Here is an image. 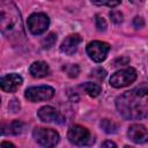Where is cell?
<instances>
[{
    "label": "cell",
    "instance_id": "6da1fadb",
    "mask_svg": "<svg viewBox=\"0 0 148 148\" xmlns=\"http://www.w3.org/2000/svg\"><path fill=\"white\" fill-rule=\"evenodd\" d=\"M114 103L117 111L125 119L140 120L148 117V83H141L120 94Z\"/></svg>",
    "mask_w": 148,
    "mask_h": 148
},
{
    "label": "cell",
    "instance_id": "7a4b0ae2",
    "mask_svg": "<svg viewBox=\"0 0 148 148\" xmlns=\"http://www.w3.org/2000/svg\"><path fill=\"white\" fill-rule=\"evenodd\" d=\"M0 28L7 38H17L24 35L21 14L17 7L7 0H2L0 5Z\"/></svg>",
    "mask_w": 148,
    "mask_h": 148
},
{
    "label": "cell",
    "instance_id": "3957f363",
    "mask_svg": "<svg viewBox=\"0 0 148 148\" xmlns=\"http://www.w3.org/2000/svg\"><path fill=\"white\" fill-rule=\"evenodd\" d=\"M32 135L35 141L43 147H54L56 145H58L60 140L59 133L52 128H44V127L35 128Z\"/></svg>",
    "mask_w": 148,
    "mask_h": 148
},
{
    "label": "cell",
    "instance_id": "277c9868",
    "mask_svg": "<svg viewBox=\"0 0 148 148\" xmlns=\"http://www.w3.org/2000/svg\"><path fill=\"white\" fill-rule=\"evenodd\" d=\"M67 138L69 142H72L75 146H88L91 142H94V139H91L89 131L80 125L72 126L68 130Z\"/></svg>",
    "mask_w": 148,
    "mask_h": 148
},
{
    "label": "cell",
    "instance_id": "5b68a950",
    "mask_svg": "<svg viewBox=\"0 0 148 148\" xmlns=\"http://www.w3.org/2000/svg\"><path fill=\"white\" fill-rule=\"evenodd\" d=\"M136 80V71L134 68H124L113 73L110 77V84L114 88H123Z\"/></svg>",
    "mask_w": 148,
    "mask_h": 148
},
{
    "label": "cell",
    "instance_id": "8992f818",
    "mask_svg": "<svg viewBox=\"0 0 148 148\" xmlns=\"http://www.w3.org/2000/svg\"><path fill=\"white\" fill-rule=\"evenodd\" d=\"M28 29L32 35H40L49 28L50 18L44 13H35L28 17Z\"/></svg>",
    "mask_w": 148,
    "mask_h": 148
},
{
    "label": "cell",
    "instance_id": "52a82bcc",
    "mask_svg": "<svg viewBox=\"0 0 148 148\" xmlns=\"http://www.w3.org/2000/svg\"><path fill=\"white\" fill-rule=\"evenodd\" d=\"M87 53L89 58L95 61V62H102L105 60L109 51H110V45L105 42L101 40H92L87 45Z\"/></svg>",
    "mask_w": 148,
    "mask_h": 148
},
{
    "label": "cell",
    "instance_id": "ba28073f",
    "mask_svg": "<svg viewBox=\"0 0 148 148\" xmlns=\"http://www.w3.org/2000/svg\"><path fill=\"white\" fill-rule=\"evenodd\" d=\"M54 95V89L50 86H38V87H30L25 90L24 96L30 102H40L47 101L52 98Z\"/></svg>",
    "mask_w": 148,
    "mask_h": 148
},
{
    "label": "cell",
    "instance_id": "9c48e42d",
    "mask_svg": "<svg viewBox=\"0 0 148 148\" xmlns=\"http://www.w3.org/2000/svg\"><path fill=\"white\" fill-rule=\"evenodd\" d=\"M23 79L16 74V73H10L1 77L0 80V87L3 91L6 92H15L22 84Z\"/></svg>",
    "mask_w": 148,
    "mask_h": 148
},
{
    "label": "cell",
    "instance_id": "30bf717a",
    "mask_svg": "<svg viewBox=\"0 0 148 148\" xmlns=\"http://www.w3.org/2000/svg\"><path fill=\"white\" fill-rule=\"evenodd\" d=\"M127 136L134 143H145L148 141V130L141 124H133L127 130Z\"/></svg>",
    "mask_w": 148,
    "mask_h": 148
},
{
    "label": "cell",
    "instance_id": "8fae6325",
    "mask_svg": "<svg viewBox=\"0 0 148 148\" xmlns=\"http://www.w3.org/2000/svg\"><path fill=\"white\" fill-rule=\"evenodd\" d=\"M81 40H82V38L80 37V35H77V34L69 35L62 40V43L60 45V51L67 56H72L76 52L77 46L81 43Z\"/></svg>",
    "mask_w": 148,
    "mask_h": 148
},
{
    "label": "cell",
    "instance_id": "7c38bea8",
    "mask_svg": "<svg viewBox=\"0 0 148 148\" xmlns=\"http://www.w3.org/2000/svg\"><path fill=\"white\" fill-rule=\"evenodd\" d=\"M37 116L38 118L44 121V123H52V121H58L60 119V116L59 113L57 112V110L53 108V106H50V105H45V106H42L38 112H37Z\"/></svg>",
    "mask_w": 148,
    "mask_h": 148
},
{
    "label": "cell",
    "instance_id": "4fadbf2b",
    "mask_svg": "<svg viewBox=\"0 0 148 148\" xmlns=\"http://www.w3.org/2000/svg\"><path fill=\"white\" fill-rule=\"evenodd\" d=\"M29 72L31 74V76H34V77H44V76L49 75L50 67L44 61H35L31 64Z\"/></svg>",
    "mask_w": 148,
    "mask_h": 148
},
{
    "label": "cell",
    "instance_id": "5bb4252c",
    "mask_svg": "<svg viewBox=\"0 0 148 148\" xmlns=\"http://www.w3.org/2000/svg\"><path fill=\"white\" fill-rule=\"evenodd\" d=\"M82 88L90 97H97L101 94V86L94 82H86L82 84Z\"/></svg>",
    "mask_w": 148,
    "mask_h": 148
},
{
    "label": "cell",
    "instance_id": "9a60e30c",
    "mask_svg": "<svg viewBox=\"0 0 148 148\" xmlns=\"http://www.w3.org/2000/svg\"><path fill=\"white\" fill-rule=\"evenodd\" d=\"M99 125H101L102 130L108 134H114L118 130V125L110 119H102Z\"/></svg>",
    "mask_w": 148,
    "mask_h": 148
},
{
    "label": "cell",
    "instance_id": "2e32d148",
    "mask_svg": "<svg viewBox=\"0 0 148 148\" xmlns=\"http://www.w3.org/2000/svg\"><path fill=\"white\" fill-rule=\"evenodd\" d=\"M7 127H8L9 131H8L6 134L17 135V134H20V133L22 132V130H23V123L20 121V120H14V121H12L9 125H7Z\"/></svg>",
    "mask_w": 148,
    "mask_h": 148
},
{
    "label": "cell",
    "instance_id": "e0dca14e",
    "mask_svg": "<svg viewBox=\"0 0 148 148\" xmlns=\"http://www.w3.org/2000/svg\"><path fill=\"white\" fill-rule=\"evenodd\" d=\"M62 71H64L69 77L74 79V77H77L79 72H80V68H79V66L75 65V64H67V65H65V66L62 67Z\"/></svg>",
    "mask_w": 148,
    "mask_h": 148
},
{
    "label": "cell",
    "instance_id": "ac0fdd59",
    "mask_svg": "<svg viewBox=\"0 0 148 148\" xmlns=\"http://www.w3.org/2000/svg\"><path fill=\"white\" fill-rule=\"evenodd\" d=\"M56 42H57V35H56L54 32H50V34L42 40V46H43V49L49 50V49H51V47L56 44Z\"/></svg>",
    "mask_w": 148,
    "mask_h": 148
},
{
    "label": "cell",
    "instance_id": "d6986e66",
    "mask_svg": "<svg viewBox=\"0 0 148 148\" xmlns=\"http://www.w3.org/2000/svg\"><path fill=\"white\" fill-rule=\"evenodd\" d=\"M91 2L96 6H108V7H116L118 6L121 0H91Z\"/></svg>",
    "mask_w": 148,
    "mask_h": 148
},
{
    "label": "cell",
    "instance_id": "ffe728a7",
    "mask_svg": "<svg viewBox=\"0 0 148 148\" xmlns=\"http://www.w3.org/2000/svg\"><path fill=\"white\" fill-rule=\"evenodd\" d=\"M90 76H92V77H95V79H97V80H103V79L106 76V72H105V69H103L102 67H97V68H94V69L91 71Z\"/></svg>",
    "mask_w": 148,
    "mask_h": 148
},
{
    "label": "cell",
    "instance_id": "44dd1931",
    "mask_svg": "<svg viewBox=\"0 0 148 148\" xmlns=\"http://www.w3.org/2000/svg\"><path fill=\"white\" fill-rule=\"evenodd\" d=\"M110 17L114 24H120L123 22L124 16H123V13H120L119 10H112V12H110Z\"/></svg>",
    "mask_w": 148,
    "mask_h": 148
},
{
    "label": "cell",
    "instance_id": "7402d4cb",
    "mask_svg": "<svg viewBox=\"0 0 148 148\" xmlns=\"http://www.w3.org/2000/svg\"><path fill=\"white\" fill-rule=\"evenodd\" d=\"M95 21H96V28L98 31H105L106 30V22L101 15H96Z\"/></svg>",
    "mask_w": 148,
    "mask_h": 148
},
{
    "label": "cell",
    "instance_id": "603a6c76",
    "mask_svg": "<svg viewBox=\"0 0 148 148\" xmlns=\"http://www.w3.org/2000/svg\"><path fill=\"white\" fill-rule=\"evenodd\" d=\"M128 62H130V59L127 57H120L113 61V66H124V65H127Z\"/></svg>",
    "mask_w": 148,
    "mask_h": 148
},
{
    "label": "cell",
    "instance_id": "cb8c5ba5",
    "mask_svg": "<svg viewBox=\"0 0 148 148\" xmlns=\"http://www.w3.org/2000/svg\"><path fill=\"white\" fill-rule=\"evenodd\" d=\"M133 25H134L136 29H141V28H143V25H145V21H143V18H142L141 16H135L134 20H133Z\"/></svg>",
    "mask_w": 148,
    "mask_h": 148
},
{
    "label": "cell",
    "instance_id": "d4e9b609",
    "mask_svg": "<svg viewBox=\"0 0 148 148\" xmlns=\"http://www.w3.org/2000/svg\"><path fill=\"white\" fill-rule=\"evenodd\" d=\"M8 108H9L10 111H13V112H17V111L20 110V103H18L16 99H13V101L9 103Z\"/></svg>",
    "mask_w": 148,
    "mask_h": 148
},
{
    "label": "cell",
    "instance_id": "484cf974",
    "mask_svg": "<svg viewBox=\"0 0 148 148\" xmlns=\"http://www.w3.org/2000/svg\"><path fill=\"white\" fill-rule=\"evenodd\" d=\"M102 147H117V145L112 141H105L102 143Z\"/></svg>",
    "mask_w": 148,
    "mask_h": 148
},
{
    "label": "cell",
    "instance_id": "4316f807",
    "mask_svg": "<svg viewBox=\"0 0 148 148\" xmlns=\"http://www.w3.org/2000/svg\"><path fill=\"white\" fill-rule=\"evenodd\" d=\"M1 147H2V148H3V147H14V145L10 143V142H2V143H1Z\"/></svg>",
    "mask_w": 148,
    "mask_h": 148
},
{
    "label": "cell",
    "instance_id": "83f0119b",
    "mask_svg": "<svg viewBox=\"0 0 148 148\" xmlns=\"http://www.w3.org/2000/svg\"><path fill=\"white\" fill-rule=\"evenodd\" d=\"M132 3H134V5H139V3H141L143 0H130Z\"/></svg>",
    "mask_w": 148,
    "mask_h": 148
}]
</instances>
